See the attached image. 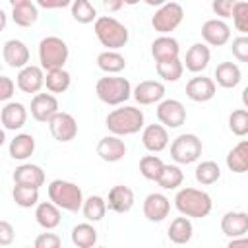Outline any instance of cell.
<instances>
[{
  "mask_svg": "<svg viewBox=\"0 0 248 248\" xmlns=\"http://www.w3.org/2000/svg\"><path fill=\"white\" fill-rule=\"evenodd\" d=\"M174 205L184 217H207L211 213L213 202L207 192L198 190V188H182L174 196Z\"/></svg>",
  "mask_w": 248,
  "mask_h": 248,
  "instance_id": "cell-1",
  "label": "cell"
},
{
  "mask_svg": "<svg viewBox=\"0 0 248 248\" xmlns=\"http://www.w3.org/2000/svg\"><path fill=\"white\" fill-rule=\"evenodd\" d=\"M105 122L112 136H132L143 128V112L136 107H120L110 110Z\"/></svg>",
  "mask_w": 248,
  "mask_h": 248,
  "instance_id": "cell-2",
  "label": "cell"
},
{
  "mask_svg": "<svg viewBox=\"0 0 248 248\" xmlns=\"http://www.w3.org/2000/svg\"><path fill=\"white\" fill-rule=\"evenodd\" d=\"M95 35L107 50H118L128 43V27L112 16H101L95 21Z\"/></svg>",
  "mask_w": 248,
  "mask_h": 248,
  "instance_id": "cell-3",
  "label": "cell"
},
{
  "mask_svg": "<svg viewBox=\"0 0 248 248\" xmlns=\"http://www.w3.org/2000/svg\"><path fill=\"white\" fill-rule=\"evenodd\" d=\"M48 198L54 205H58L60 209L64 211H79L83 207V194H81V188L74 182H68V180H52L48 184Z\"/></svg>",
  "mask_w": 248,
  "mask_h": 248,
  "instance_id": "cell-4",
  "label": "cell"
},
{
  "mask_svg": "<svg viewBox=\"0 0 248 248\" xmlns=\"http://www.w3.org/2000/svg\"><path fill=\"white\" fill-rule=\"evenodd\" d=\"M95 93L99 97V101H103L105 105H122L124 101H128L132 97V85L126 78L120 76H105L97 81L95 85Z\"/></svg>",
  "mask_w": 248,
  "mask_h": 248,
  "instance_id": "cell-5",
  "label": "cell"
},
{
  "mask_svg": "<svg viewBox=\"0 0 248 248\" xmlns=\"http://www.w3.org/2000/svg\"><path fill=\"white\" fill-rule=\"evenodd\" d=\"M68 54H70L68 45L60 37L48 35L39 43V62H41V68L46 72L64 68Z\"/></svg>",
  "mask_w": 248,
  "mask_h": 248,
  "instance_id": "cell-6",
  "label": "cell"
},
{
  "mask_svg": "<svg viewBox=\"0 0 248 248\" xmlns=\"http://www.w3.org/2000/svg\"><path fill=\"white\" fill-rule=\"evenodd\" d=\"M202 155V140L196 134H180L170 143V157L178 165H190Z\"/></svg>",
  "mask_w": 248,
  "mask_h": 248,
  "instance_id": "cell-7",
  "label": "cell"
},
{
  "mask_svg": "<svg viewBox=\"0 0 248 248\" xmlns=\"http://www.w3.org/2000/svg\"><path fill=\"white\" fill-rule=\"evenodd\" d=\"M184 19V10L178 2H165L151 17V25L155 31L167 35L170 31H174Z\"/></svg>",
  "mask_w": 248,
  "mask_h": 248,
  "instance_id": "cell-8",
  "label": "cell"
},
{
  "mask_svg": "<svg viewBox=\"0 0 248 248\" xmlns=\"http://www.w3.org/2000/svg\"><path fill=\"white\" fill-rule=\"evenodd\" d=\"M157 118L165 128H178L186 122V108L176 99H165L157 107Z\"/></svg>",
  "mask_w": 248,
  "mask_h": 248,
  "instance_id": "cell-9",
  "label": "cell"
},
{
  "mask_svg": "<svg viewBox=\"0 0 248 248\" xmlns=\"http://www.w3.org/2000/svg\"><path fill=\"white\" fill-rule=\"evenodd\" d=\"M58 112V99L52 93H37L31 99V116L37 122H50Z\"/></svg>",
  "mask_w": 248,
  "mask_h": 248,
  "instance_id": "cell-10",
  "label": "cell"
},
{
  "mask_svg": "<svg viewBox=\"0 0 248 248\" xmlns=\"http://www.w3.org/2000/svg\"><path fill=\"white\" fill-rule=\"evenodd\" d=\"M48 128H50V134L54 140L66 143V141H72L78 134V122L72 114L68 112H58L50 122H48Z\"/></svg>",
  "mask_w": 248,
  "mask_h": 248,
  "instance_id": "cell-11",
  "label": "cell"
},
{
  "mask_svg": "<svg viewBox=\"0 0 248 248\" xmlns=\"http://www.w3.org/2000/svg\"><path fill=\"white\" fill-rule=\"evenodd\" d=\"M2 56H4V62L10 66V68H19L23 70L25 66H29V48L23 41L19 39H10L4 43L2 46Z\"/></svg>",
  "mask_w": 248,
  "mask_h": 248,
  "instance_id": "cell-12",
  "label": "cell"
},
{
  "mask_svg": "<svg viewBox=\"0 0 248 248\" xmlns=\"http://www.w3.org/2000/svg\"><path fill=\"white\" fill-rule=\"evenodd\" d=\"M202 37L211 46H223L231 39V27L223 19H207L202 25Z\"/></svg>",
  "mask_w": 248,
  "mask_h": 248,
  "instance_id": "cell-13",
  "label": "cell"
},
{
  "mask_svg": "<svg viewBox=\"0 0 248 248\" xmlns=\"http://www.w3.org/2000/svg\"><path fill=\"white\" fill-rule=\"evenodd\" d=\"M169 211H170V202L165 194L153 192L143 200V215L153 223H161L165 217H169Z\"/></svg>",
  "mask_w": 248,
  "mask_h": 248,
  "instance_id": "cell-14",
  "label": "cell"
},
{
  "mask_svg": "<svg viewBox=\"0 0 248 248\" xmlns=\"http://www.w3.org/2000/svg\"><path fill=\"white\" fill-rule=\"evenodd\" d=\"M45 85V74H43V68L41 66H25L23 70H19L17 74V87L23 91V93H39L41 87Z\"/></svg>",
  "mask_w": 248,
  "mask_h": 248,
  "instance_id": "cell-15",
  "label": "cell"
},
{
  "mask_svg": "<svg viewBox=\"0 0 248 248\" xmlns=\"http://www.w3.org/2000/svg\"><path fill=\"white\" fill-rule=\"evenodd\" d=\"M186 95L196 103H205L215 97V81L205 76H196L186 83Z\"/></svg>",
  "mask_w": 248,
  "mask_h": 248,
  "instance_id": "cell-16",
  "label": "cell"
},
{
  "mask_svg": "<svg viewBox=\"0 0 248 248\" xmlns=\"http://www.w3.org/2000/svg\"><path fill=\"white\" fill-rule=\"evenodd\" d=\"M141 143L147 151L159 153L169 145V132L163 124H149L141 132Z\"/></svg>",
  "mask_w": 248,
  "mask_h": 248,
  "instance_id": "cell-17",
  "label": "cell"
},
{
  "mask_svg": "<svg viewBox=\"0 0 248 248\" xmlns=\"http://www.w3.org/2000/svg\"><path fill=\"white\" fill-rule=\"evenodd\" d=\"M221 231L229 238H240L248 232V213L244 211H227L221 219Z\"/></svg>",
  "mask_w": 248,
  "mask_h": 248,
  "instance_id": "cell-18",
  "label": "cell"
},
{
  "mask_svg": "<svg viewBox=\"0 0 248 248\" xmlns=\"http://www.w3.org/2000/svg\"><path fill=\"white\" fill-rule=\"evenodd\" d=\"M132 95L140 105H153L165 97V85L161 81H155V79H145V81H140L136 85Z\"/></svg>",
  "mask_w": 248,
  "mask_h": 248,
  "instance_id": "cell-19",
  "label": "cell"
},
{
  "mask_svg": "<svg viewBox=\"0 0 248 248\" xmlns=\"http://www.w3.org/2000/svg\"><path fill=\"white\" fill-rule=\"evenodd\" d=\"M97 155L107 163H116L126 155V143L118 136H105L97 143Z\"/></svg>",
  "mask_w": 248,
  "mask_h": 248,
  "instance_id": "cell-20",
  "label": "cell"
},
{
  "mask_svg": "<svg viewBox=\"0 0 248 248\" xmlns=\"http://www.w3.org/2000/svg\"><path fill=\"white\" fill-rule=\"evenodd\" d=\"M12 17H14L16 25H19V27L35 25L39 19L37 4H33L31 0H14L12 2Z\"/></svg>",
  "mask_w": 248,
  "mask_h": 248,
  "instance_id": "cell-21",
  "label": "cell"
},
{
  "mask_svg": "<svg viewBox=\"0 0 248 248\" xmlns=\"http://www.w3.org/2000/svg\"><path fill=\"white\" fill-rule=\"evenodd\" d=\"M151 54L155 62H165V60H174L180 54V45L174 37L161 35L151 43Z\"/></svg>",
  "mask_w": 248,
  "mask_h": 248,
  "instance_id": "cell-22",
  "label": "cell"
},
{
  "mask_svg": "<svg viewBox=\"0 0 248 248\" xmlns=\"http://www.w3.org/2000/svg\"><path fill=\"white\" fill-rule=\"evenodd\" d=\"M0 120H2V126L6 130H19L25 126V120H27V108L21 105V103H6L2 107V112H0Z\"/></svg>",
  "mask_w": 248,
  "mask_h": 248,
  "instance_id": "cell-23",
  "label": "cell"
},
{
  "mask_svg": "<svg viewBox=\"0 0 248 248\" xmlns=\"http://www.w3.org/2000/svg\"><path fill=\"white\" fill-rule=\"evenodd\" d=\"M134 205V192L124 186V184H118V186H112L110 192H108V202H107V207L116 211V213H128Z\"/></svg>",
  "mask_w": 248,
  "mask_h": 248,
  "instance_id": "cell-24",
  "label": "cell"
},
{
  "mask_svg": "<svg viewBox=\"0 0 248 248\" xmlns=\"http://www.w3.org/2000/svg\"><path fill=\"white\" fill-rule=\"evenodd\" d=\"M14 182L16 184H23V186L39 188V186L45 184V170L39 165H31V163L19 165L14 170Z\"/></svg>",
  "mask_w": 248,
  "mask_h": 248,
  "instance_id": "cell-25",
  "label": "cell"
},
{
  "mask_svg": "<svg viewBox=\"0 0 248 248\" xmlns=\"http://www.w3.org/2000/svg\"><path fill=\"white\" fill-rule=\"evenodd\" d=\"M209 58H211L209 48L203 43H194L186 52V60H184L186 62V70H190L194 74H200V72H203L207 68Z\"/></svg>",
  "mask_w": 248,
  "mask_h": 248,
  "instance_id": "cell-26",
  "label": "cell"
},
{
  "mask_svg": "<svg viewBox=\"0 0 248 248\" xmlns=\"http://www.w3.org/2000/svg\"><path fill=\"white\" fill-rule=\"evenodd\" d=\"M35 219L46 231L56 229L60 225V219H62L60 217V207L54 205L52 202H41L37 205V209H35Z\"/></svg>",
  "mask_w": 248,
  "mask_h": 248,
  "instance_id": "cell-27",
  "label": "cell"
},
{
  "mask_svg": "<svg viewBox=\"0 0 248 248\" xmlns=\"http://www.w3.org/2000/svg\"><path fill=\"white\" fill-rule=\"evenodd\" d=\"M240 79H242V74L234 62H221L215 68V81L225 89L236 87L240 83Z\"/></svg>",
  "mask_w": 248,
  "mask_h": 248,
  "instance_id": "cell-28",
  "label": "cell"
},
{
  "mask_svg": "<svg viewBox=\"0 0 248 248\" xmlns=\"http://www.w3.org/2000/svg\"><path fill=\"white\" fill-rule=\"evenodd\" d=\"M8 151H10V157L16 159V161H25L27 157L33 155L35 151V138L31 134H17L10 145H8Z\"/></svg>",
  "mask_w": 248,
  "mask_h": 248,
  "instance_id": "cell-29",
  "label": "cell"
},
{
  "mask_svg": "<svg viewBox=\"0 0 248 248\" xmlns=\"http://www.w3.org/2000/svg\"><path fill=\"white\" fill-rule=\"evenodd\" d=\"M227 167L236 172V174H242L248 170V140H242L238 141L227 155Z\"/></svg>",
  "mask_w": 248,
  "mask_h": 248,
  "instance_id": "cell-30",
  "label": "cell"
},
{
  "mask_svg": "<svg viewBox=\"0 0 248 248\" xmlns=\"http://www.w3.org/2000/svg\"><path fill=\"white\" fill-rule=\"evenodd\" d=\"M167 232H169L170 242H174V244H186V242H190V238L194 234V227H192V223H190L188 217H176V219H172V223H170V227H169Z\"/></svg>",
  "mask_w": 248,
  "mask_h": 248,
  "instance_id": "cell-31",
  "label": "cell"
},
{
  "mask_svg": "<svg viewBox=\"0 0 248 248\" xmlns=\"http://www.w3.org/2000/svg\"><path fill=\"white\" fill-rule=\"evenodd\" d=\"M97 66L107 74H118L126 68V58L118 52V50H105L97 56Z\"/></svg>",
  "mask_w": 248,
  "mask_h": 248,
  "instance_id": "cell-32",
  "label": "cell"
},
{
  "mask_svg": "<svg viewBox=\"0 0 248 248\" xmlns=\"http://www.w3.org/2000/svg\"><path fill=\"white\" fill-rule=\"evenodd\" d=\"M72 242L78 248H93L97 242V231L89 223H79L72 229Z\"/></svg>",
  "mask_w": 248,
  "mask_h": 248,
  "instance_id": "cell-33",
  "label": "cell"
},
{
  "mask_svg": "<svg viewBox=\"0 0 248 248\" xmlns=\"http://www.w3.org/2000/svg\"><path fill=\"white\" fill-rule=\"evenodd\" d=\"M70 81H72V78H70V74L64 68L50 70L45 76V85H46V89L50 93H64L70 87Z\"/></svg>",
  "mask_w": 248,
  "mask_h": 248,
  "instance_id": "cell-34",
  "label": "cell"
},
{
  "mask_svg": "<svg viewBox=\"0 0 248 248\" xmlns=\"http://www.w3.org/2000/svg\"><path fill=\"white\" fill-rule=\"evenodd\" d=\"M81 211H83V217L87 221H93V223L95 221H101L105 217V213H107V202L101 196H89L83 202Z\"/></svg>",
  "mask_w": 248,
  "mask_h": 248,
  "instance_id": "cell-35",
  "label": "cell"
},
{
  "mask_svg": "<svg viewBox=\"0 0 248 248\" xmlns=\"http://www.w3.org/2000/svg\"><path fill=\"white\" fill-rule=\"evenodd\" d=\"M155 68H157L159 78H163L165 81H178L182 78V74H184V64L180 62V58L157 62Z\"/></svg>",
  "mask_w": 248,
  "mask_h": 248,
  "instance_id": "cell-36",
  "label": "cell"
},
{
  "mask_svg": "<svg viewBox=\"0 0 248 248\" xmlns=\"http://www.w3.org/2000/svg\"><path fill=\"white\" fill-rule=\"evenodd\" d=\"M163 169H165V163L157 155H145V157L140 159V172L147 180H155L157 182L161 172H163Z\"/></svg>",
  "mask_w": 248,
  "mask_h": 248,
  "instance_id": "cell-37",
  "label": "cell"
},
{
  "mask_svg": "<svg viewBox=\"0 0 248 248\" xmlns=\"http://www.w3.org/2000/svg\"><path fill=\"white\" fill-rule=\"evenodd\" d=\"M14 202L19 205V207H33V205H39V188H33V186H23V184H16L14 186Z\"/></svg>",
  "mask_w": 248,
  "mask_h": 248,
  "instance_id": "cell-38",
  "label": "cell"
},
{
  "mask_svg": "<svg viewBox=\"0 0 248 248\" xmlns=\"http://www.w3.org/2000/svg\"><path fill=\"white\" fill-rule=\"evenodd\" d=\"M221 176V169L215 161H202L196 167V180L203 186H209L213 182H217Z\"/></svg>",
  "mask_w": 248,
  "mask_h": 248,
  "instance_id": "cell-39",
  "label": "cell"
},
{
  "mask_svg": "<svg viewBox=\"0 0 248 248\" xmlns=\"http://www.w3.org/2000/svg\"><path fill=\"white\" fill-rule=\"evenodd\" d=\"M72 17L78 21V23H91V21H97V10L91 2L87 0H76L72 2Z\"/></svg>",
  "mask_w": 248,
  "mask_h": 248,
  "instance_id": "cell-40",
  "label": "cell"
},
{
  "mask_svg": "<svg viewBox=\"0 0 248 248\" xmlns=\"http://www.w3.org/2000/svg\"><path fill=\"white\" fill-rule=\"evenodd\" d=\"M157 182L165 190H174L184 182V172L176 165H165V169H163V172H161Z\"/></svg>",
  "mask_w": 248,
  "mask_h": 248,
  "instance_id": "cell-41",
  "label": "cell"
},
{
  "mask_svg": "<svg viewBox=\"0 0 248 248\" xmlns=\"http://www.w3.org/2000/svg\"><path fill=\"white\" fill-rule=\"evenodd\" d=\"M229 128L234 136H246L248 134V110L246 108H236L229 116Z\"/></svg>",
  "mask_w": 248,
  "mask_h": 248,
  "instance_id": "cell-42",
  "label": "cell"
},
{
  "mask_svg": "<svg viewBox=\"0 0 248 248\" xmlns=\"http://www.w3.org/2000/svg\"><path fill=\"white\" fill-rule=\"evenodd\" d=\"M231 17H232L236 31L246 35L248 33V2H234V10Z\"/></svg>",
  "mask_w": 248,
  "mask_h": 248,
  "instance_id": "cell-43",
  "label": "cell"
},
{
  "mask_svg": "<svg viewBox=\"0 0 248 248\" xmlns=\"http://www.w3.org/2000/svg\"><path fill=\"white\" fill-rule=\"evenodd\" d=\"M231 50L238 62H248V35H240V37L232 39Z\"/></svg>",
  "mask_w": 248,
  "mask_h": 248,
  "instance_id": "cell-44",
  "label": "cell"
},
{
  "mask_svg": "<svg viewBox=\"0 0 248 248\" xmlns=\"http://www.w3.org/2000/svg\"><path fill=\"white\" fill-rule=\"evenodd\" d=\"M60 246H62V240L54 232H41L33 242V248H60Z\"/></svg>",
  "mask_w": 248,
  "mask_h": 248,
  "instance_id": "cell-45",
  "label": "cell"
},
{
  "mask_svg": "<svg viewBox=\"0 0 248 248\" xmlns=\"http://www.w3.org/2000/svg\"><path fill=\"white\" fill-rule=\"evenodd\" d=\"M213 12L221 17H231L232 16V10H234V2L232 0H215L211 4Z\"/></svg>",
  "mask_w": 248,
  "mask_h": 248,
  "instance_id": "cell-46",
  "label": "cell"
},
{
  "mask_svg": "<svg viewBox=\"0 0 248 248\" xmlns=\"http://www.w3.org/2000/svg\"><path fill=\"white\" fill-rule=\"evenodd\" d=\"M16 91V83L12 81V78L8 76H0V99L8 101Z\"/></svg>",
  "mask_w": 248,
  "mask_h": 248,
  "instance_id": "cell-47",
  "label": "cell"
},
{
  "mask_svg": "<svg viewBox=\"0 0 248 248\" xmlns=\"http://www.w3.org/2000/svg\"><path fill=\"white\" fill-rule=\"evenodd\" d=\"M14 236H16L14 227H12L8 221H0V244H2V246L12 244V242H14Z\"/></svg>",
  "mask_w": 248,
  "mask_h": 248,
  "instance_id": "cell-48",
  "label": "cell"
},
{
  "mask_svg": "<svg viewBox=\"0 0 248 248\" xmlns=\"http://www.w3.org/2000/svg\"><path fill=\"white\" fill-rule=\"evenodd\" d=\"M70 2L68 0H56V2H48V0H39V6L41 8H64V6H68Z\"/></svg>",
  "mask_w": 248,
  "mask_h": 248,
  "instance_id": "cell-49",
  "label": "cell"
},
{
  "mask_svg": "<svg viewBox=\"0 0 248 248\" xmlns=\"http://www.w3.org/2000/svg\"><path fill=\"white\" fill-rule=\"evenodd\" d=\"M227 248H248V236L231 238V242L227 244Z\"/></svg>",
  "mask_w": 248,
  "mask_h": 248,
  "instance_id": "cell-50",
  "label": "cell"
},
{
  "mask_svg": "<svg viewBox=\"0 0 248 248\" xmlns=\"http://www.w3.org/2000/svg\"><path fill=\"white\" fill-rule=\"evenodd\" d=\"M122 6H124V2H120V0H118V2H105V8H107V10H118V8H122Z\"/></svg>",
  "mask_w": 248,
  "mask_h": 248,
  "instance_id": "cell-51",
  "label": "cell"
},
{
  "mask_svg": "<svg viewBox=\"0 0 248 248\" xmlns=\"http://www.w3.org/2000/svg\"><path fill=\"white\" fill-rule=\"evenodd\" d=\"M242 105L248 108V85L242 89Z\"/></svg>",
  "mask_w": 248,
  "mask_h": 248,
  "instance_id": "cell-52",
  "label": "cell"
},
{
  "mask_svg": "<svg viewBox=\"0 0 248 248\" xmlns=\"http://www.w3.org/2000/svg\"><path fill=\"white\" fill-rule=\"evenodd\" d=\"M6 27V14L0 10V29H4Z\"/></svg>",
  "mask_w": 248,
  "mask_h": 248,
  "instance_id": "cell-53",
  "label": "cell"
},
{
  "mask_svg": "<svg viewBox=\"0 0 248 248\" xmlns=\"http://www.w3.org/2000/svg\"><path fill=\"white\" fill-rule=\"evenodd\" d=\"M97 248H107V246H97Z\"/></svg>",
  "mask_w": 248,
  "mask_h": 248,
  "instance_id": "cell-54",
  "label": "cell"
}]
</instances>
